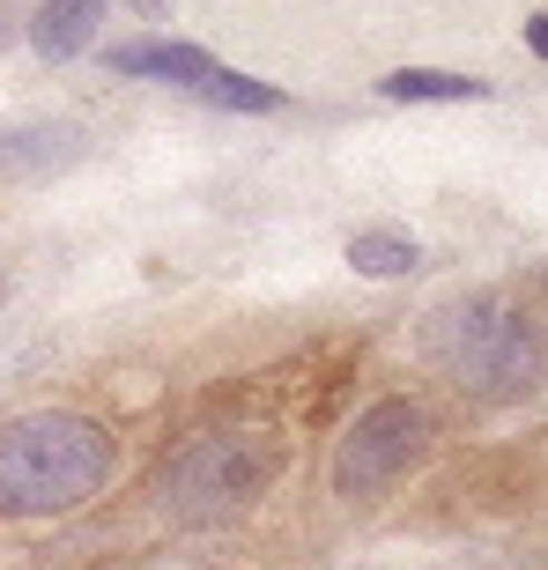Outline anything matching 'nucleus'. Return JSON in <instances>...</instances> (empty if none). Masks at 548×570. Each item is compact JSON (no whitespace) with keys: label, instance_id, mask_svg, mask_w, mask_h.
Wrapping results in <instances>:
<instances>
[{"label":"nucleus","instance_id":"nucleus-1","mask_svg":"<svg viewBox=\"0 0 548 570\" xmlns=\"http://www.w3.org/2000/svg\"><path fill=\"white\" fill-rule=\"evenodd\" d=\"M111 482V438L89 415L38 407L22 423L0 430V511L45 519V511H75Z\"/></svg>","mask_w":548,"mask_h":570},{"label":"nucleus","instance_id":"nucleus-2","mask_svg":"<svg viewBox=\"0 0 548 570\" xmlns=\"http://www.w3.org/2000/svg\"><path fill=\"white\" fill-rule=\"evenodd\" d=\"M430 356L474 401H527L534 385L548 379L541 326L519 304H497V296H467V304L430 312Z\"/></svg>","mask_w":548,"mask_h":570},{"label":"nucleus","instance_id":"nucleus-3","mask_svg":"<svg viewBox=\"0 0 548 570\" xmlns=\"http://www.w3.org/2000/svg\"><path fill=\"white\" fill-rule=\"evenodd\" d=\"M274 482V452L260 438H237V430H215V438H193L170 452V466L156 474V497H164L170 519L186 527H215L231 519Z\"/></svg>","mask_w":548,"mask_h":570},{"label":"nucleus","instance_id":"nucleus-4","mask_svg":"<svg viewBox=\"0 0 548 570\" xmlns=\"http://www.w3.org/2000/svg\"><path fill=\"white\" fill-rule=\"evenodd\" d=\"M422 452H430V415L415 401H401V393L393 401H371L334 452V489L349 504H371V497H385V489L401 482Z\"/></svg>","mask_w":548,"mask_h":570},{"label":"nucleus","instance_id":"nucleus-5","mask_svg":"<svg viewBox=\"0 0 548 570\" xmlns=\"http://www.w3.org/2000/svg\"><path fill=\"white\" fill-rule=\"evenodd\" d=\"M111 67H119V75H148V82L200 89L223 60H215V52H200V45H119V52H111Z\"/></svg>","mask_w":548,"mask_h":570},{"label":"nucleus","instance_id":"nucleus-6","mask_svg":"<svg viewBox=\"0 0 548 570\" xmlns=\"http://www.w3.org/2000/svg\"><path fill=\"white\" fill-rule=\"evenodd\" d=\"M97 22H105V0H45L38 22H30V45L45 60H75L97 38Z\"/></svg>","mask_w":548,"mask_h":570},{"label":"nucleus","instance_id":"nucleus-7","mask_svg":"<svg viewBox=\"0 0 548 570\" xmlns=\"http://www.w3.org/2000/svg\"><path fill=\"white\" fill-rule=\"evenodd\" d=\"M379 89L393 97V105H482L489 97V82H474V75H444V67H393Z\"/></svg>","mask_w":548,"mask_h":570},{"label":"nucleus","instance_id":"nucleus-8","mask_svg":"<svg viewBox=\"0 0 548 570\" xmlns=\"http://www.w3.org/2000/svg\"><path fill=\"white\" fill-rule=\"evenodd\" d=\"M349 267L356 275H379V282H401L422 267V245L408 230H363L356 245H349Z\"/></svg>","mask_w":548,"mask_h":570},{"label":"nucleus","instance_id":"nucleus-9","mask_svg":"<svg viewBox=\"0 0 548 570\" xmlns=\"http://www.w3.org/2000/svg\"><path fill=\"white\" fill-rule=\"evenodd\" d=\"M193 97H208V105H223V111H274V105H282V89L245 82V75H231V67H215V75L193 89Z\"/></svg>","mask_w":548,"mask_h":570},{"label":"nucleus","instance_id":"nucleus-10","mask_svg":"<svg viewBox=\"0 0 548 570\" xmlns=\"http://www.w3.org/2000/svg\"><path fill=\"white\" fill-rule=\"evenodd\" d=\"M527 45H534V52L548 60V16H534V22H527Z\"/></svg>","mask_w":548,"mask_h":570},{"label":"nucleus","instance_id":"nucleus-11","mask_svg":"<svg viewBox=\"0 0 548 570\" xmlns=\"http://www.w3.org/2000/svg\"><path fill=\"white\" fill-rule=\"evenodd\" d=\"M170 0H134V16H164Z\"/></svg>","mask_w":548,"mask_h":570}]
</instances>
